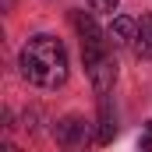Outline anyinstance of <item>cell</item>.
Segmentation results:
<instances>
[{
	"label": "cell",
	"mask_w": 152,
	"mask_h": 152,
	"mask_svg": "<svg viewBox=\"0 0 152 152\" xmlns=\"http://www.w3.org/2000/svg\"><path fill=\"white\" fill-rule=\"evenodd\" d=\"M131 50H134V57H142V60H152V14H145V18L138 21V32H134V42H131Z\"/></svg>",
	"instance_id": "cell-5"
},
{
	"label": "cell",
	"mask_w": 152,
	"mask_h": 152,
	"mask_svg": "<svg viewBox=\"0 0 152 152\" xmlns=\"http://www.w3.org/2000/svg\"><path fill=\"white\" fill-rule=\"evenodd\" d=\"M18 64H21V75L28 78L32 85L57 88L67 78V50H64L60 39H53V36H32L21 46Z\"/></svg>",
	"instance_id": "cell-1"
},
{
	"label": "cell",
	"mask_w": 152,
	"mask_h": 152,
	"mask_svg": "<svg viewBox=\"0 0 152 152\" xmlns=\"http://www.w3.org/2000/svg\"><path fill=\"white\" fill-rule=\"evenodd\" d=\"M113 131H117V124H113V110H110V103L103 99V113H99V134H96V142H99V145H106V142L113 138Z\"/></svg>",
	"instance_id": "cell-6"
},
{
	"label": "cell",
	"mask_w": 152,
	"mask_h": 152,
	"mask_svg": "<svg viewBox=\"0 0 152 152\" xmlns=\"http://www.w3.org/2000/svg\"><path fill=\"white\" fill-rule=\"evenodd\" d=\"M134 32H138V21H131V18H124V14H120V18H113V25H110V28H106V42H110V46H131V42H134Z\"/></svg>",
	"instance_id": "cell-4"
},
{
	"label": "cell",
	"mask_w": 152,
	"mask_h": 152,
	"mask_svg": "<svg viewBox=\"0 0 152 152\" xmlns=\"http://www.w3.org/2000/svg\"><path fill=\"white\" fill-rule=\"evenodd\" d=\"M117 4H120V0H88L92 11H117Z\"/></svg>",
	"instance_id": "cell-7"
},
{
	"label": "cell",
	"mask_w": 152,
	"mask_h": 152,
	"mask_svg": "<svg viewBox=\"0 0 152 152\" xmlns=\"http://www.w3.org/2000/svg\"><path fill=\"white\" fill-rule=\"evenodd\" d=\"M85 71H88V78H92V88H96L99 96H106V92L113 88V81H117V60H113V53L103 50L99 57L85 60Z\"/></svg>",
	"instance_id": "cell-2"
},
{
	"label": "cell",
	"mask_w": 152,
	"mask_h": 152,
	"mask_svg": "<svg viewBox=\"0 0 152 152\" xmlns=\"http://www.w3.org/2000/svg\"><path fill=\"white\" fill-rule=\"evenodd\" d=\"M57 145H64V149H85L88 145V120L64 117L57 124Z\"/></svg>",
	"instance_id": "cell-3"
}]
</instances>
